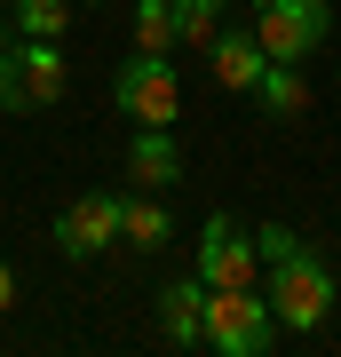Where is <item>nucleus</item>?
I'll list each match as a JSON object with an SVG mask.
<instances>
[{
  "mask_svg": "<svg viewBox=\"0 0 341 357\" xmlns=\"http://www.w3.org/2000/svg\"><path fill=\"white\" fill-rule=\"evenodd\" d=\"M254 246H262V294H270V310H278V326L286 333H317V326L333 318V302H341V294H333V270L317 262L286 222H262Z\"/></svg>",
  "mask_w": 341,
  "mask_h": 357,
  "instance_id": "1",
  "label": "nucleus"
},
{
  "mask_svg": "<svg viewBox=\"0 0 341 357\" xmlns=\"http://www.w3.org/2000/svg\"><path fill=\"white\" fill-rule=\"evenodd\" d=\"M278 310H270L262 286H206V349L222 357H262L278 342Z\"/></svg>",
  "mask_w": 341,
  "mask_h": 357,
  "instance_id": "2",
  "label": "nucleus"
},
{
  "mask_svg": "<svg viewBox=\"0 0 341 357\" xmlns=\"http://www.w3.org/2000/svg\"><path fill=\"white\" fill-rule=\"evenodd\" d=\"M112 103L135 119V128H175L183 119V72H175V56L135 48L119 64V79H112Z\"/></svg>",
  "mask_w": 341,
  "mask_h": 357,
  "instance_id": "3",
  "label": "nucleus"
},
{
  "mask_svg": "<svg viewBox=\"0 0 341 357\" xmlns=\"http://www.w3.org/2000/svg\"><path fill=\"white\" fill-rule=\"evenodd\" d=\"M333 8L326 0H254V40L270 48V64H302V56L326 48Z\"/></svg>",
  "mask_w": 341,
  "mask_h": 357,
  "instance_id": "4",
  "label": "nucleus"
},
{
  "mask_svg": "<svg viewBox=\"0 0 341 357\" xmlns=\"http://www.w3.org/2000/svg\"><path fill=\"white\" fill-rule=\"evenodd\" d=\"M206 286H262V246L238 215H206L199 222V255H190Z\"/></svg>",
  "mask_w": 341,
  "mask_h": 357,
  "instance_id": "5",
  "label": "nucleus"
},
{
  "mask_svg": "<svg viewBox=\"0 0 341 357\" xmlns=\"http://www.w3.org/2000/svg\"><path fill=\"white\" fill-rule=\"evenodd\" d=\"M119 191H79L72 206L56 215V246H63V262H96L103 246H119Z\"/></svg>",
  "mask_w": 341,
  "mask_h": 357,
  "instance_id": "6",
  "label": "nucleus"
},
{
  "mask_svg": "<svg viewBox=\"0 0 341 357\" xmlns=\"http://www.w3.org/2000/svg\"><path fill=\"white\" fill-rule=\"evenodd\" d=\"M159 333L175 349H206V278H199V270L159 286Z\"/></svg>",
  "mask_w": 341,
  "mask_h": 357,
  "instance_id": "7",
  "label": "nucleus"
},
{
  "mask_svg": "<svg viewBox=\"0 0 341 357\" xmlns=\"http://www.w3.org/2000/svg\"><path fill=\"white\" fill-rule=\"evenodd\" d=\"M206 72H215V88H230V96H254V79L270 72V48L254 40V24L246 32H215V48H206Z\"/></svg>",
  "mask_w": 341,
  "mask_h": 357,
  "instance_id": "8",
  "label": "nucleus"
},
{
  "mask_svg": "<svg viewBox=\"0 0 341 357\" xmlns=\"http://www.w3.org/2000/svg\"><path fill=\"white\" fill-rule=\"evenodd\" d=\"M127 183H143V191H175V183H183L175 128H135V135H127Z\"/></svg>",
  "mask_w": 341,
  "mask_h": 357,
  "instance_id": "9",
  "label": "nucleus"
},
{
  "mask_svg": "<svg viewBox=\"0 0 341 357\" xmlns=\"http://www.w3.org/2000/svg\"><path fill=\"white\" fill-rule=\"evenodd\" d=\"M254 112H262V119H302V112H310L302 64H270L262 79H254Z\"/></svg>",
  "mask_w": 341,
  "mask_h": 357,
  "instance_id": "10",
  "label": "nucleus"
},
{
  "mask_svg": "<svg viewBox=\"0 0 341 357\" xmlns=\"http://www.w3.org/2000/svg\"><path fill=\"white\" fill-rule=\"evenodd\" d=\"M16 48H24V88H32V112H56L63 103V48L56 40H16Z\"/></svg>",
  "mask_w": 341,
  "mask_h": 357,
  "instance_id": "11",
  "label": "nucleus"
},
{
  "mask_svg": "<svg viewBox=\"0 0 341 357\" xmlns=\"http://www.w3.org/2000/svg\"><path fill=\"white\" fill-rule=\"evenodd\" d=\"M119 238L135 246V255H159V246L175 238V222H167L159 199H127V206H119Z\"/></svg>",
  "mask_w": 341,
  "mask_h": 357,
  "instance_id": "12",
  "label": "nucleus"
},
{
  "mask_svg": "<svg viewBox=\"0 0 341 357\" xmlns=\"http://www.w3.org/2000/svg\"><path fill=\"white\" fill-rule=\"evenodd\" d=\"M135 48H159V56L183 48V32H175V0H135Z\"/></svg>",
  "mask_w": 341,
  "mask_h": 357,
  "instance_id": "13",
  "label": "nucleus"
},
{
  "mask_svg": "<svg viewBox=\"0 0 341 357\" xmlns=\"http://www.w3.org/2000/svg\"><path fill=\"white\" fill-rule=\"evenodd\" d=\"M222 8H230V0H175V32H183V48H215Z\"/></svg>",
  "mask_w": 341,
  "mask_h": 357,
  "instance_id": "14",
  "label": "nucleus"
},
{
  "mask_svg": "<svg viewBox=\"0 0 341 357\" xmlns=\"http://www.w3.org/2000/svg\"><path fill=\"white\" fill-rule=\"evenodd\" d=\"M72 24V0H16V32L24 40H63Z\"/></svg>",
  "mask_w": 341,
  "mask_h": 357,
  "instance_id": "15",
  "label": "nucleus"
},
{
  "mask_svg": "<svg viewBox=\"0 0 341 357\" xmlns=\"http://www.w3.org/2000/svg\"><path fill=\"white\" fill-rule=\"evenodd\" d=\"M0 112L24 119L32 112V88H24V48H0Z\"/></svg>",
  "mask_w": 341,
  "mask_h": 357,
  "instance_id": "16",
  "label": "nucleus"
},
{
  "mask_svg": "<svg viewBox=\"0 0 341 357\" xmlns=\"http://www.w3.org/2000/svg\"><path fill=\"white\" fill-rule=\"evenodd\" d=\"M0 310H16V270L0 262Z\"/></svg>",
  "mask_w": 341,
  "mask_h": 357,
  "instance_id": "17",
  "label": "nucleus"
},
{
  "mask_svg": "<svg viewBox=\"0 0 341 357\" xmlns=\"http://www.w3.org/2000/svg\"><path fill=\"white\" fill-rule=\"evenodd\" d=\"M0 48H8V40H0Z\"/></svg>",
  "mask_w": 341,
  "mask_h": 357,
  "instance_id": "18",
  "label": "nucleus"
}]
</instances>
